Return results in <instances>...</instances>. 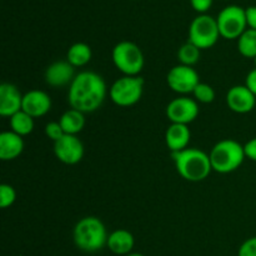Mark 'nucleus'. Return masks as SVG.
<instances>
[{
    "instance_id": "obj_1",
    "label": "nucleus",
    "mask_w": 256,
    "mask_h": 256,
    "mask_svg": "<svg viewBox=\"0 0 256 256\" xmlns=\"http://www.w3.org/2000/svg\"><path fill=\"white\" fill-rule=\"evenodd\" d=\"M108 94L106 82L94 72H79L70 84L68 100L72 109L88 114L99 109Z\"/></svg>"
},
{
    "instance_id": "obj_2",
    "label": "nucleus",
    "mask_w": 256,
    "mask_h": 256,
    "mask_svg": "<svg viewBox=\"0 0 256 256\" xmlns=\"http://www.w3.org/2000/svg\"><path fill=\"white\" fill-rule=\"evenodd\" d=\"M172 158L176 172L186 182H202L212 172L210 156L196 148H188L179 152H172Z\"/></svg>"
},
{
    "instance_id": "obj_3",
    "label": "nucleus",
    "mask_w": 256,
    "mask_h": 256,
    "mask_svg": "<svg viewBox=\"0 0 256 256\" xmlns=\"http://www.w3.org/2000/svg\"><path fill=\"white\" fill-rule=\"evenodd\" d=\"M106 228L96 216H85L76 222L72 230V239L78 249L85 252H95L108 244Z\"/></svg>"
},
{
    "instance_id": "obj_4",
    "label": "nucleus",
    "mask_w": 256,
    "mask_h": 256,
    "mask_svg": "<svg viewBox=\"0 0 256 256\" xmlns=\"http://www.w3.org/2000/svg\"><path fill=\"white\" fill-rule=\"evenodd\" d=\"M210 162L214 172L219 174H229L242 165L245 160L244 145L232 139H224L212 146L209 154Z\"/></svg>"
},
{
    "instance_id": "obj_5",
    "label": "nucleus",
    "mask_w": 256,
    "mask_h": 256,
    "mask_svg": "<svg viewBox=\"0 0 256 256\" xmlns=\"http://www.w3.org/2000/svg\"><path fill=\"white\" fill-rule=\"evenodd\" d=\"M112 59L119 72L126 76H139L144 69L145 58L142 49L135 42H118L112 52Z\"/></svg>"
},
{
    "instance_id": "obj_6",
    "label": "nucleus",
    "mask_w": 256,
    "mask_h": 256,
    "mask_svg": "<svg viewBox=\"0 0 256 256\" xmlns=\"http://www.w3.org/2000/svg\"><path fill=\"white\" fill-rule=\"evenodd\" d=\"M144 92V79L142 76L119 78L110 88V99L122 108L132 106L140 102Z\"/></svg>"
},
{
    "instance_id": "obj_7",
    "label": "nucleus",
    "mask_w": 256,
    "mask_h": 256,
    "mask_svg": "<svg viewBox=\"0 0 256 256\" xmlns=\"http://www.w3.org/2000/svg\"><path fill=\"white\" fill-rule=\"evenodd\" d=\"M220 38L216 19L206 14L195 18L189 26V42L196 45L200 50L210 49Z\"/></svg>"
},
{
    "instance_id": "obj_8",
    "label": "nucleus",
    "mask_w": 256,
    "mask_h": 256,
    "mask_svg": "<svg viewBox=\"0 0 256 256\" xmlns=\"http://www.w3.org/2000/svg\"><path fill=\"white\" fill-rule=\"evenodd\" d=\"M220 36L224 39H239L246 30V12L238 5H229L219 12L216 18Z\"/></svg>"
},
{
    "instance_id": "obj_9",
    "label": "nucleus",
    "mask_w": 256,
    "mask_h": 256,
    "mask_svg": "<svg viewBox=\"0 0 256 256\" xmlns=\"http://www.w3.org/2000/svg\"><path fill=\"white\" fill-rule=\"evenodd\" d=\"M166 82L172 92L185 96L188 94H192L196 85L200 82V78L192 66L179 64L172 68L168 72Z\"/></svg>"
},
{
    "instance_id": "obj_10",
    "label": "nucleus",
    "mask_w": 256,
    "mask_h": 256,
    "mask_svg": "<svg viewBox=\"0 0 256 256\" xmlns=\"http://www.w3.org/2000/svg\"><path fill=\"white\" fill-rule=\"evenodd\" d=\"M199 102L189 96H179L168 104L166 118L172 124L189 125L199 115Z\"/></svg>"
},
{
    "instance_id": "obj_11",
    "label": "nucleus",
    "mask_w": 256,
    "mask_h": 256,
    "mask_svg": "<svg viewBox=\"0 0 256 256\" xmlns=\"http://www.w3.org/2000/svg\"><path fill=\"white\" fill-rule=\"evenodd\" d=\"M84 152V144L78 135L65 134L62 139L54 142L55 156L65 165H75L82 162Z\"/></svg>"
},
{
    "instance_id": "obj_12",
    "label": "nucleus",
    "mask_w": 256,
    "mask_h": 256,
    "mask_svg": "<svg viewBox=\"0 0 256 256\" xmlns=\"http://www.w3.org/2000/svg\"><path fill=\"white\" fill-rule=\"evenodd\" d=\"M226 105L236 114H248L256 105V96L246 85H235L226 94Z\"/></svg>"
},
{
    "instance_id": "obj_13",
    "label": "nucleus",
    "mask_w": 256,
    "mask_h": 256,
    "mask_svg": "<svg viewBox=\"0 0 256 256\" xmlns=\"http://www.w3.org/2000/svg\"><path fill=\"white\" fill-rule=\"evenodd\" d=\"M45 82L52 88L70 85L76 76L75 68L68 60H58L52 62L45 70Z\"/></svg>"
},
{
    "instance_id": "obj_14",
    "label": "nucleus",
    "mask_w": 256,
    "mask_h": 256,
    "mask_svg": "<svg viewBox=\"0 0 256 256\" xmlns=\"http://www.w3.org/2000/svg\"><path fill=\"white\" fill-rule=\"evenodd\" d=\"M52 109V99L42 90H30L25 92L22 98V112H28L30 116L42 118L46 115Z\"/></svg>"
},
{
    "instance_id": "obj_15",
    "label": "nucleus",
    "mask_w": 256,
    "mask_h": 256,
    "mask_svg": "<svg viewBox=\"0 0 256 256\" xmlns=\"http://www.w3.org/2000/svg\"><path fill=\"white\" fill-rule=\"evenodd\" d=\"M24 95L20 90L10 82H2L0 85V115L10 118L22 109Z\"/></svg>"
},
{
    "instance_id": "obj_16",
    "label": "nucleus",
    "mask_w": 256,
    "mask_h": 256,
    "mask_svg": "<svg viewBox=\"0 0 256 256\" xmlns=\"http://www.w3.org/2000/svg\"><path fill=\"white\" fill-rule=\"evenodd\" d=\"M24 140L22 136L14 132H2L0 134V159L2 162H10L22 155L24 152Z\"/></svg>"
},
{
    "instance_id": "obj_17",
    "label": "nucleus",
    "mask_w": 256,
    "mask_h": 256,
    "mask_svg": "<svg viewBox=\"0 0 256 256\" xmlns=\"http://www.w3.org/2000/svg\"><path fill=\"white\" fill-rule=\"evenodd\" d=\"M192 132L188 125L170 124L165 132V144L168 149L172 152H179L188 149Z\"/></svg>"
},
{
    "instance_id": "obj_18",
    "label": "nucleus",
    "mask_w": 256,
    "mask_h": 256,
    "mask_svg": "<svg viewBox=\"0 0 256 256\" xmlns=\"http://www.w3.org/2000/svg\"><path fill=\"white\" fill-rule=\"evenodd\" d=\"M135 245L134 235L125 229L114 230L108 238L106 246L115 255H129Z\"/></svg>"
},
{
    "instance_id": "obj_19",
    "label": "nucleus",
    "mask_w": 256,
    "mask_h": 256,
    "mask_svg": "<svg viewBox=\"0 0 256 256\" xmlns=\"http://www.w3.org/2000/svg\"><path fill=\"white\" fill-rule=\"evenodd\" d=\"M59 122L65 134L78 135L85 126V114L72 108L60 116Z\"/></svg>"
},
{
    "instance_id": "obj_20",
    "label": "nucleus",
    "mask_w": 256,
    "mask_h": 256,
    "mask_svg": "<svg viewBox=\"0 0 256 256\" xmlns=\"http://www.w3.org/2000/svg\"><path fill=\"white\" fill-rule=\"evenodd\" d=\"M92 48L85 42H75L68 49L66 60L74 68H82L92 60Z\"/></svg>"
},
{
    "instance_id": "obj_21",
    "label": "nucleus",
    "mask_w": 256,
    "mask_h": 256,
    "mask_svg": "<svg viewBox=\"0 0 256 256\" xmlns=\"http://www.w3.org/2000/svg\"><path fill=\"white\" fill-rule=\"evenodd\" d=\"M9 119L10 130L14 132L15 134L20 135V136H26V135L32 134V130H34V118L30 116L28 112H22V110L18 112Z\"/></svg>"
},
{
    "instance_id": "obj_22",
    "label": "nucleus",
    "mask_w": 256,
    "mask_h": 256,
    "mask_svg": "<svg viewBox=\"0 0 256 256\" xmlns=\"http://www.w3.org/2000/svg\"><path fill=\"white\" fill-rule=\"evenodd\" d=\"M238 50L248 59L256 58V30L246 29L238 39Z\"/></svg>"
},
{
    "instance_id": "obj_23",
    "label": "nucleus",
    "mask_w": 256,
    "mask_h": 256,
    "mask_svg": "<svg viewBox=\"0 0 256 256\" xmlns=\"http://www.w3.org/2000/svg\"><path fill=\"white\" fill-rule=\"evenodd\" d=\"M202 56V50L194 45L192 42H188L182 44L178 50V60L179 64L186 65V66H194L198 64Z\"/></svg>"
},
{
    "instance_id": "obj_24",
    "label": "nucleus",
    "mask_w": 256,
    "mask_h": 256,
    "mask_svg": "<svg viewBox=\"0 0 256 256\" xmlns=\"http://www.w3.org/2000/svg\"><path fill=\"white\" fill-rule=\"evenodd\" d=\"M192 96L200 104H212L215 100L216 94H215V90L212 85L200 82L192 92Z\"/></svg>"
},
{
    "instance_id": "obj_25",
    "label": "nucleus",
    "mask_w": 256,
    "mask_h": 256,
    "mask_svg": "<svg viewBox=\"0 0 256 256\" xmlns=\"http://www.w3.org/2000/svg\"><path fill=\"white\" fill-rule=\"evenodd\" d=\"M16 200V190L9 184L0 185V208L6 209L10 208Z\"/></svg>"
},
{
    "instance_id": "obj_26",
    "label": "nucleus",
    "mask_w": 256,
    "mask_h": 256,
    "mask_svg": "<svg viewBox=\"0 0 256 256\" xmlns=\"http://www.w3.org/2000/svg\"><path fill=\"white\" fill-rule=\"evenodd\" d=\"M45 135H46L48 139L52 140L55 142L59 139H62L65 135V132L59 122H50L45 125Z\"/></svg>"
},
{
    "instance_id": "obj_27",
    "label": "nucleus",
    "mask_w": 256,
    "mask_h": 256,
    "mask_svg": "<svg viewBox=\"0 0 256 256\" xmlns=\"http://www.w3.org/2000/svg\"><path fill=\"white\" fill-rule=\"evenodd\" d=\"M238 256H256V236L250 238L242 242Z\"/></svg>"
},
{
    "instance_id": "obj_28",
    "label": "nucleus",
    "mask_w": 256,
    "mask_h": 256,
    "mask_svg": "<svg viewBox=\"0 0 256 256\" xmlns=\"http://www.w3.org/2000/svg\"><path fill=\"white\" fill-rule=\"evenodd\" d=\"M190 4L194 8L195 12L202 14V12H206L212 8V0H190Z\"/></svg>"
},
{
    "instance_id": "obj_29",
    "label": "nucleus",
    "mask_w": 256,
    "mask_h": 256,
    "mask_svg": "<svg viewBox=\"0 0 256 256\" xmlns=\"http://www.w3.org/2000/svg\"><path fill=\"white\" fill-rule=\"evenodd\" d=\"M244 152L245 156L249 158L252 162H256V138L249 140V142L244 145Z\"/></svg>"
},
{
    "instance_id": "obj_30",
    "label": "nucleus",
    "mask_w": 256,
    "mask_h": 256,
    "mask_svg": "<svg viewBox=\"0 0 256 256\" xmlns=\"http://www.w3.org/2000/svg\"><path fill=\"white\" fill-rule=\"evenodd\" d=\"M245 12H246V22L249 29L256 30V6L246 8Z\"/></svg>"
},
{
    "instance_id": "obj_31",
    "label": "nucleus",
    "mask_w": 256,
    "mask_h": 256,
    "mask_svg": "<svg viewBox=\"0 0 256 256\" xmlns=\"http://www.w3.org/2000/svg\"><path fill=\"white\" fill-rule=\"evenodd\" d=\"M245 85L250 89V92L256 96V68L252 69L249 74L246 75V80H245Z\"/></svg>"
},
{
    "instance_id": "obj_32",
    "label": "nucleus",
    "mask_w": 256,
    "mask_h": 256,
    "mask_svg": "<svg viewBox=\"0 0 256 256\" xmlns=\"http://www.w3.org/2000/svg\"><path fill=\"white\" fill-rule=\"evenodd\" d=\"M126 256H145V255L140 254V252H130V254L126 255Z\"/></svg>"
},
{
    "instance_id": "obj_33",
    "label": "nucleus",
    "mask_w": 256,
    "mask_h": 256,
    "mask_svg": "<svg viewBox=\"0 0 256 256\" xmlns=\"http://www.w3.org/2000/svg\"><path fill=\"white\" fill-rule=\"evenodd\" d=\"M254 62H255V66H256V58L254 59Z\"/></svg>"
}]
</instances>
